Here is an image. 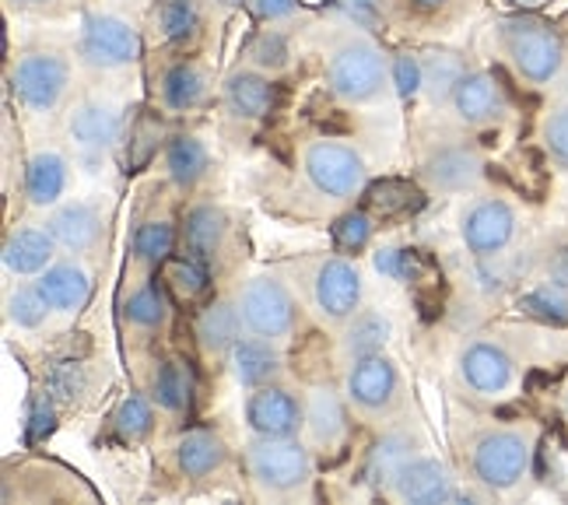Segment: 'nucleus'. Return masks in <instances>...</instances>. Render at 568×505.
I'll list each match as a JSON object with an SVG mask.
<instances>
[{
  "instance_id": "obj_39",
  "label": "nucleus",
  "mask_w": 568,
  "mask_h": 505,
  "mask_svg": "<svg viewBox=\"0 0 568 505\" xmlns=\"http://www.w3.org/2000/svg\"><path fill=\"white\" fill-rule=\"evenodd\" d=\"M113 428L123 443H141V438L151 435L155 428V414H151V404L144 397H126L120 407H116V418H113Z\"/></svg>"
},
{
  "instance_id": "obj_8",
  "label": "nucleus",
  "mask_w": 568,
  "mask_h": 505,
  "mask_svg": "<svg viewBox=\"0 0 568 505\" xmlns=\"http://www.w3.org/2000/svg\"><path fill=\"white\" fill-rule=\"evenodd\" d=\"M11 81H14V95L21 105L32 109V113H53L60 99L68 95L71 68L63 57L36 50L18 60Z\"/></svg>"
},
{
  "instance_id": "obj_37",
  "label": "nucleus",
  "mask_w": 568,
  "mask_h": 505,
  "mask_svg": "<svg viewBox=\"0 0 568 505\" xmlns=\"http://www.w3.org/2000/svg\"><path fill=\"white\" fill-rule=\"evenodd\" d=\"M334 246L344 256H358L368 243H373V218L368 211H347L334 222Z\"/></svg>"
},
{
  "instance_id": "obj_27",
  "label": "nucleus",
  "mask_w": 568,
  "mask_h": 505,
  "mask_svg": "<svg viewBox=\"0 0 568 505\" xmlns=\"http://www.w3.org/2000/svg\"><path fill=\"white\" fill-rule=\"evenodd\" d=\"M239 331H243V313L232 302H211L207 310L196 316V337H201L204 351L211 355H222V351H232L239 341Z\"/></svg>"
},
{
  "instance_id": "obj_9",
  "label": "nucleus",
  "mask_w": 568,
  "mask_h": 505,
  "mask_svg": "<svg viewBox=\"0 0 568 505\" xmlns=\"http://www.w3.org/2000/svg\"><path fill=\"white\" fill-rule=\"evenodd\" d=\"M460 235L474 256H495L501 253L516 235V211L498 201V196H488V201H477L460 222Z\"/></svg>"
},
{
  "instance_id": "obj_30",
  "label": "nucleus",
  "mask_w": 568,
  "mask_h": 505,
  "mask_svg": "<svg viewBox=\"0 0 568 505\" xmlns=\"http://www.w3.org/2000/svg\"><path fill=\"white\" fill-rule=\"evenodd\" d=\"M425 208V193L407 180H379L365 190V211L379 218H400Z\"/></svg>"
},
{
  "instance_id": "obj_13",
  "label": "nucleus",
  "mask_w": 568,
  "mask_h": 505,
  "mask_svg": "<svg viewBox=\"0 0 568 505\" xmlns=\"http://www.w3.org/2000/svg\"><path fill=\"white\" fill-rule=\"evenodd\" d=\"M246 422L256 435H295L305 425V407L281 386H256L246 401Z\"/></svg>"
},
{
  "instance_id": "obj_46",
  "label": "nucleus",
  "mask_w": 568,
  "mask_h": 505,
  "mask_svg": "<svg viewBox=\"0 0 568 505\" xmlns=\"http://www.w3.org/2000/svg\"><path fill=\"white\" fill-rule=\"evenodd\" d=\"M389 78H393V84H397V95H400V99H414V95H418L422 88H425V68H422V57L400 53L397 60H393Z\"/></svg>"
},
{
  "instance_id": "obj_3",
  "label": "nucleus",
  "mask_w": 568,
  "mask_h": 505,
  "mask_svg": "<svg viewBox=\"0 0 568 505\" xmlns=\"http://www.w3.org/2000/svg\"><path fill=\"white\" fill-rule=\"evenodd\" d=\"M470 471L485 488L491 492H509L516 488L523 474L530 471V438L513 428L485 432L474 443L470 453Z\"/></svg>"
},
{
  "instance_id": "obj_31",
  "label": "nucleus",
  "mask_w": 568,
  "mask_h": 505,
  "mask_svg": "<svg viewBox=\"0 0 568 505\" xmlns=\"http://www.w3.org/2000/svg\"><path fill=\"white\" fill-rule=\"evenodd\" d=\"M422 68H425V92H428L435 102L453 99V92L460 88V81L470 74V71H467V63H464V57H460V53H453V50H425Z\"/></svg>"
},
{
  "instance_id": "obj_10",
  "label": "nucleus",
  "mask_w": 568,
  "mask_h": 505,
  "mask_svg": "<svg viewBox=\"0 0 568 505\" xmlns=\"http://www.w3.org/2000/svg\"><path fill=\"white\" fill-rule=\"evenodd\" d=\"M313 299H316V310L326 320L355 316L358 302H362V274L355 263L344 256L323 260L316 271V281H313Z\"/></svg>"
},
{
  "instance_id": "obj_43",
  "label": "nucleus",
  "mask_w": 568,
  "mask_h": 505,
  "mask_svg": "<svg viewBox=\"0 0 568 505\" xmlns=\"http://www.w3.org/2000/svg\"><path fill=\"white\" fill-rule=\"evenodd\" d=\"M47 313H50V302L42 299L39 289H18L8 295V316L11 323L26 326V331H36V326L47 323Z\"/></svg>"
},
{
  "instance_id": "obj_50",
  "label": "nucleus",
  "mask_w": 568,
  "mask_h": 505,
  "mask_svg": "<svg viewBox=\"0 0 568 505\" xmlns=\"http://www.w3.org/2000/svg\"><path fill=\"white\" fill-rule=\"evenodd\" d=\"M302 0H250V11L260 21H281V18H292L298 11Z\"/></svg>"
},
{
  "instance_id": "obj_40",
  "label": "nucleus",
  "mask_w": 568,
  "mask_h": 505,
  "mask_svg": "<svg viewBox=\"0 0 568 505\" xmlns=\"http://www.w3.org/2000/svg\"><path fill=\"white\" fill-rule=\"evenodd\" d=\"M169 316V302H165V292L159 284H144L134 295L126 299V320L134 326H162Z\"/></svg>"
},
{
  "instance_id": "obj_14",
  "label": "nucleus",
  "mask_w": 568,
  "mask_h": 505,
  "mask_svg": "<svg viewBox=\"0 0 568 505\" xmlns=\"http://www.w3.org/2000/svg\"><path fill=\"white\" fill-rule=\"evenodd\" d=\"M393 495H397L400 502H410V505H443L456 492H453L449 471L439 464V459L410 456L404 464V471L393 477Z\"/></svg>"
},
{
  "instance_id": "obj_56",
  "label": "nucleus",
  "mask_w": 568,
  "mask_h": 505,
  "mask_svg": "<svg viewBox=\"0 0 568 505\" xmlns=\"http://www.w3.org/2000/svg\"><path fill=\"white\" fill-rule=\"evenodd\" d=\"M565 411H568V393H565Z\"/></svg>"
},
{
  "instance_id": "obj_28",
  "label": "nucleus",
  "mask_w": 568,
  "mask_h": 505,
  "mask_svg": "<svg viewBox=\"0 0 568 505\" xmlns=\"http://www.w3.org/2000/svg\"><path fill=\"white\" fill-rule=\"evenodd\" d=\"M207 99V78L196 63H172L162 78V102L176 113H190Z\"/></svg>"
},
{
  "instance_id": "obj_18",
  "label": "nucleus",
  "mask_w": 568,
  "mask_h": 505,
  "mask_svg": "<svg viewBox=\"0 0 568 505\" xmlns=\"http://www.w3.org/2000/svg\"><path fill=\"white\" fill-rule=\"evenodd\" d=\"M50 235L57 239L63 250L84 253V250H92L99 243V235H102V214L92 204H84V201L63 204L50 218Z\"/></svg>"
},
{
  "instance_id": "obj_33",
  "label": "nucleus",
  "mask_w": 568,
  "mask_h": 505,
  "mask_svg": "<svg viewBox=\"0 0 568 505\" xmlns=\"http://www.w3.org/2000/svg\"><path fill=\"white\" fill-rule=\"evenodd\" d=\"M393 334V326L383 313H358L344 331V351L352 358L365 355H383V347Z\"/></svg>"
},
{
  "instance_id": "obj_41",
  "label": "nucleus",
  "mask_w": 568,
  "mask_h": 505,
  "mask_svg": "<svg viewBox=\"0 0 568 505\" xmlns=\"http://www.w3.org/2000/svg\"><path fill=\"white\" fill-rule=\"evenodd\" d=\"M250 60L256 63L260 71H284V68H288V60H292V42H288V36L277 32V29L260 32L256 42L250 47Z\"/></svg>"
},
{
  "instance_id": "obj_6",
  "label": "nucleus",
  "mask_w": 568,
  "mask_h": 505,
  "mask_svg": "<svg viewBox=\"0 0 568 505\" xmlns=\"http://www.w3.org/2000/svg\"><path fill=\"white\" fill-rule=\"evenodd\" d=\"M239 313H243V323L253 334L267 341L288 337L298 320L292 292L284 289L277 277H267V274L246 281V289L239 292Z\"/></svg>"
},
{
  "instance_id": "obj_55",
  "label": "nucleus",
  "mask_w": 568,
  "mask_h": 505,
  "mask_svg": "<svg viewBox=\"0 0 568 505\" xmlns=\"http://www.w3.org/2000/svg\"><path fill=\"white\" fill-rule=\"evenodd\" d=\"M222 4H229V8H232V4H239V0H222Z\"/></svg>"
},
{
  "instance_id": "obj_54",
  "label": "nucleus",
  "mask_w": 568,
  "mask_h": 505,
  "mask_svg": "<svg viewBox=\"0 0 568 505\" xmlns=\"http://www.w3.org/2000/svg\"><path fill=\"white\" fill-rule=\"evenodd\" d=\"M513 4H534V0H513Z\"/></svg>"
},
{
  "instance_id": "obj_53",
  "label": "nucleus",
  "mask_w": 568,
  "mask_h": 505,
  "mask_svg": "<svg viewBox=\"0 0 568 505\" xmlns=\"http://www.w3.org/2000/svg\"><path fill=\"white\" fill-rule=\"evenodd\" d=\"M14 4H50V0H14Z\"/></svg>"
},
{
  "instance_id": "obj_25",
  "label": "nucleus",
  "mask_w": 568,
  "mask_h": 505,
  "mask_svg": "<svg viewBox=\"0 0 568 505\" xmlns=\"http://www.w3.org/2000/svg\"><path fill=\"white\" fill-rule=\"evenodd\" d=\"M225 214L217 211L214 204H201L186 214V229H183V243L186 253L201 263H211L225 243Z\"/></svg>"
},
{
  "instance_id": "obj_4",
  "label": "nucleus",
  "mask_w": 568,
  "mask_h": 505,
  "mask_svg": "<svg viewBox=\"0 0 568 505\" xmlns=\"http://www.w3.org/2000/svg\"><path fill=\"white\" fill-rule=\"evenodd\" d=\"M326 84L344 102H373L386 84V60L365 39H352L326 63Z\"/></svg>"
},
{
  "instance_id": "obj_5",
  "label": "nucleus",
  "mask_w": 568,
  "mask_h": 505,
  "mask_svg": "<svg viewBox=\"0 0 568 505\" xmlns=\"http://www.w3.org/2000/svg\"><path fill=\"white\" fill-rule=\"evenodd\" d=\"M81 60L95 71H120L141 57V39L123 18L92 11L81 21Z\"/></svg>"
},
{
  "instance_id": "obj_34",
  "label": "nucleus",
  "mask_w": 568,
  "mask_h": 505,
  "mask_svg": "<svg viewBox=\"0 0 568 505\" xmlns=\"http://www.w3.org/2000/svg\"><path fill=\"white\" fill-rule=\"evenodd\" d=\"M151 393H155L159 407L165 411H183L193 397V372L186 362L169 358L159 365L155 380H151Z\"/></svg>"
},
{
  "instance_id": "obj_36",
  "label": "nucleus",
  "mask_w": 568,
  "mask_h": 505,
  "mask_svg": "<svg viewBox=\"0 0 568 505\" xmlns=\"http://www.w3.org/2000/svg\"><path fill=\"white\" fill-rule=\"evenodd\" d=\"M519 310L551 326H568V289L558 284H540V289L527 292L519 299Z\"/></svg>"
},
{
  "instance_id": "obj_44",
  "label": "nucleus",
  "mask_w": 568,
  "mask_h": 505,
  "mask_svg": "<svg viewBox=\"0 0 568 505\" xmlns=\"http://www.w3.org/2000/svg\"><path fill=\"white\" fill-rule=\"evenodd\" d=\"M84 386H89V376H84V368L78 362H60L53 365L50 380H47V390L53 393L57 401H78Z\"/></svg>"
},
{
  "instance_id": "obj_52",
  "label": "nucleus",
  "mask_w": 568,
  "mask_h": 505,
  "mask_svg": "<svg viewBox=\"0 0 568 505\" xmlns=\"http://www.w3.org/2000/svg\"><path fill=\"white\" fill-rule=\"evenodd\" d=\"M446 4H449V0H410V8H414V11H425V14L443 11Z\"/></svg>"
},
{
  "instance_id": "obj_49",
  "label": "nucleus",
  "mask_w": 568,
  "mask_h": 505,
  "mask_svg": "<svg viewBox=\"0 0 568 505\" xmlns=\"http://www.w3.org/2000/svg\"><path fill=\"white\" fill-rule=\"evenodd\" d=\"M159 155V127L155 123H141L134 141H130V172H141L151 159Z\"/></svg>"
},
{
  "instance_id": "obj_35",
  "label": "nucleus",
  "mask_w": 568,
  "mask_h": 505,
  "mask_svg": "<svg viewBox=\"0 0 568 505\" xmlns=\"http://www.w3.org/2000/svg\"><path fill=\"white\" fill-rule=\"evenodd\" d=\"M162 281H165V289L176 295L180 302H196V299H204L207 295V267L201 260H176V256H169L162 263Z\"/></svg>"
},
{
  "instance_id": "obj_29",
  "label": "nucleus",
  "mask_w": 568,
  "mask_h": 505,
  "mask_svg": "<svg viewBox=\"0 0 568 505\" xmlns=\"http://www.w3.org/2000/svg\"><path fill=\"white\" fill-rule=\"evenodd\" d=\"M211 165V155L201 138L193 134H176L165 148V169L176 186H193L204 180V172Z\"/></svg>"
},
{
  "instance_id": "obj_51",
  "label": "nucleus",
  "mask_w": 568,
  "mask_h": 505,
  "mask_svg": "<svg viewBox=\"0 0 568 505\" xmlns=\"http://www.w3.org/2000/svg\"><path fill=\"white\" fill-rule=\"evenodd\" d=\"M548 277L558 289H568V246H558L548 260Z\"/></svg>"
},
{
  "instance_id": "obj_38",
  "label": "nucleus",
  "mask_w": 568,
  "mask_h": 505,
  "mask_svg": "<svg viewBox=\"0 0 568 505\" xmlns=\"http://www.w3.org/2000/svg\"><path fill=\"white\" fill-rule=\"evenodd\" d=\"M172 246H176V229L169 222H144L134 235V253L138 260L151 263V267H159L172 256Z\"/></svg>"
},
{
  "instance_id": "obj_26",
  "label": "nucleus",
  "mask_w": 568,
  "mask_h": 505,
  "mask_svg": "<svg viewBox=\"0 0 568 505\" xmlns=\"http://www.w3.org/2000/svg\"><path fill=\"white\" fill-rule=\"evenodd\" d=\"M305 428L316 438L320 446H334L347 432V414L341 397L331 386H316L310 404H305Z\"/></svg>"
},
{
  "instance_id": "obj_22",
  "label": "nucleus",
  "mask_w": 568,
  "mask_h": 505,
  "mask_svg": "<svg viewBox=\"0 0 568 505\" xmlns=\"http://www.w3.org/2000/svg\"><path fill=\"white\" fill-rule=\"evenodd\" d=\"M232 355V372H235V380L256 390V386H267L277 372H281V355L271 347L267 337H239L235 347L229 351Z\"/></svg>"
},
{
  "instance_id": "obj_20",
  "label": "nucleus",
  "mask_w": 568,
  "mask_h": 505,
  "mask_svg": "<svg viewBox=\"0 0 568 505\" xmlns=\"http://www.w3.org/2000/svg\"><path fill=\"white\" fill-rule=\"evenodd\" d=\"M68 162L57 151H39L26 165V196L32 208H53L68 193Z\"/></svg>"
},
{
  "instance_id": "obj_12",
  "label": "nucleus",
  "mask_w": 568,
  "mask_h": 505,
  "mask_svg": "<svg viewBox=\"0 0 568 505\" xmlns=\"http://www.w3.org/2000/svg\"><path fill=\"white\" fill-rule=\"evenodd\" d=\"M400 393V376L397 365L383 355H365L355 358L352 372H347V397L362 411H386Z\"/></svg>"
},
{
  "instance_id": "obj_48",
  "label": "nucleus",
  "mask_w": 568,
  "mask_h": 505,
  "mask_svg": "<svg viewBox=\"0 0 568 505\" xmlns=\"http://www.w3.org/2000/svg\"><path fill=\"white\" fill-rule=\"evenodd\" d=\"M544 148L561 169H568V105L551 113L548 123H544Z\"/></svg>"
},
{
  "instance_id": "obj_1",
  "label": "nucleus",
  "mask_w": 568,
  "mask_h": 505,
  "mask_svg": "<svg viewBox=\"0 0 568 505\" xmlns=\"http://www.w3.org/2000/svg\"><path fill=\"white\" fill-rule=\"evenodd\" d=\"M498 39L506 47L513 68L523 81L530 84H548L565 60V42L555 32L551 21L537 14H513L498 21Z\"/></svg>"
},
{
  "instance_id": "obj_16",
  "label": "nucleus",
  "mask_w": 568,
  "mask_h": 505,
  "mask_svg": "<svg viewBox=\"0 0 568 505\" xmlns=\"http://www.w3.org/2000/svg\"><path fill=\"white\" fill-rule=\"evenodd\" d=\"M453 109L464 123H488L506 113V88L498 84L495 74L474 71L453 92Z\"/></svg>"
},
{
  "instance_id": "obj_15",
  "label": "nucleus",
  "mask_w": 568,
  "mask_h": 505,
  "mask_svg": "<svg viewBox=\"0 0 568 505\" xmlns=\"http://www.w3.org/2000/svg\"><path fill=\"white\" fill-rule=\"evenodd\" d=\"M36 289L50 302V310L81 313L92 299V277L84 267H78V263H50V267L39 274Z\"/></svg>"
},
{
  "instance_id": "obj_47",
  "label": "nucleus",
  "mask_w": 568,
  "mask_h": 505,
  "mask_svg": "<svg viewBox=\"0 0 568 505\" xmlns=\"http://www.w3.org/2000/svg\"><path fill=\"white\" fill-rule=\"evenodd\" d=\"M334 4L347 21H355L358 29H383L386 26L389 0H334Z\"/></svg>"
},
{
  "instance_id": "obj_21",
  "label": "nucleus",
  "mask_w": 568,
  "mask_h": 505,
  "mask_svg": "<svg viewBox=\"0 0 568 505\" xmlns=\"http://www.w3.org/2000/svg\"><path fill=\"white\" fill-rule=\"evenodd\" d=\"M225 459H229V450L222 443V435H214L211 428H190L176 443V467L193 481L222 471Z\"/></svg>"
},
{
  "instance_id": "obj_23",
  "label": "nucleus",
  "mask_w": 568,
  "mask_h": 505,
  "mask_svg": "<svg viewBox=\"0 0 568 505\" xmlns=\"http://www.w3.org/2000/svg\"><path fill=\"white\" fill-rule=\"evenodd\" d=\"M225 102H229V109H232L235 117L260 120V117L274 113L277 88L267 78H260L256 71H235L225 81Z\"/></svg>"
},
{
  "instance_id": "obj_24",
  "label": "nucleus",
  "mask_w": 568,
  "mask_h": 505,
  "mask_svg": "<svg viewBox=\"0 0 568 505\" xmlns=\"http://www.w3.org/2000/svg\"><path fill=\"white\" fill-rule=\"evenodd\" d=\"M53 246L57 239L50 235V229H21L4 243V267L18 277L42 274L53 263Z\"/></svg>"
},
{
  "instance_id": "obj_42",
  "label": "nucleus",
  "mask_w": 568,
  "mask_h": 505,
  "mask_svg": "<svg viewBox=\"0 0 568 505\" xmlns=\"http://www.w3.org/2000/svg\"><path fill=\"white\" fill-rule=\"evenodd\" d=\"M196 21H201V14H196L193 0H165L159 11V26L169 42H186L196 32Z\"/></svg>"
},
{
  "instance_id": "obj_17",
  "label": "nucleus",
  "mask_w": 568,
  "mask_h": 505,
  "mask_svg": "<svg viewBox=\"0 0 568 505\" xmlns=\"http://www.w3.org/2000/svg\"><path fill=\"white\" fill-rule=\"evenodd\" d=\"M68 130H71L74 144L89 148V151H102L113 141H120L123 120L109 102H81L68 120Z\"/></svg>"
},
{
  "instance_id": "obj_7",
  "label": "nucleus",
  "mask_w": 568,
  "mask_h": 505,
  "mask_svg": "<svg viewBox=\"0 0 568 505\" xmlns=\"http://www.w3.org/2000/svg\"><path fill=\"white\" fill-rule=\"evenodd\" d=\"M305 175L310 183L334 201H347L365 186V162L355 148L337 144V141H316L305 148Z\"/></svg>"
},
{
  "instance_id": "obj_19",
  "label": "nucleus",
  "mask_w": 568,
  "mask_h": 505,
  "mask_svg": "<svg viewBox=\"0 0 568 505\" xmlns=\"http://www.w3.org/2000/svg\"><path fill=\"white\" fill-rule=\"evenodd\" d=\"M480 155L467 144H449V148H439L435 155L425 162V175L432 186L439 190H467L480 180Z\"/></svg>"
},
{
  "instance_id": "obj_45",
  "label": "nucleus",
  "mask_w": 568,
  "mask_h": 505,
  "mask_svg": "<svg viewBox=\"0 0 568 505\" xmlns=\"http://www.w3.org/2000/svg\"><path fill=\"white\" fill-rule=\"evenodd\" d=\"M57 428V407H53V393H39L32 401V411H29V425H26V443L29 446H39L47 443Z\"/></svg>"
},
{
  "instance_id": "obj_11",
  "label": "nucleus",
  "mask_w": 568,
  "mask_h": 505,
  "mask_svg": "<svg viewBox=\"0 0 568 505\" xmlns=\"http://www.w3.org/2000/svg\"><path fill=\"white\" fill-rule=\"evenodd\" d=\"M460 376L474 393H480V397H495V393H506L513 386L516 365H513V355L501 344L474 341L464 347V355H460Z\"/></svg>"
},
{
  "instance_id": "obj_32",
  "label": "nucleus",
  "mask_w": 568,
  "mask_h": 505,
  "mask_svg": "<svg viewBox=\"0 0 568 505\" xmlns=\"http://www.w3.org/2000/svg\"><path fill=\"white\" fill-rule=\"evenodd\" d=\"M414 456V438L410 435H386L383 443L368 456L365 477L376 488H393V477L404 471V464Z\"/></svg>"
},
{
  "instance_id": "obj_2",
  "label": "nucleus",
  "mask_w": 568,
  "mask_h": 505,
  "mask_svg": "<svg viewBox=\"0 0 568 505\" xmlns=\"http://www.w3.org/2000/svg\"><path fill=\"white\" fill-rule=\"evenodd\" d=\"M250 474L264 492L288 495L313 477V456L295 435H260L250 446Z\"/></svg>"
}]
</instances>
